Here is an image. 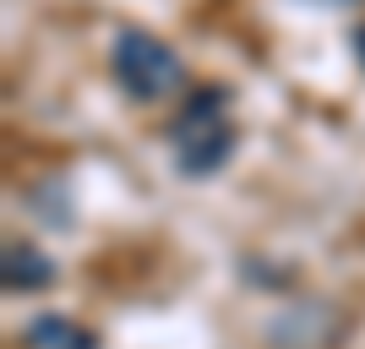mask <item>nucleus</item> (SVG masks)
<instances>
[{"instance_id": "1", "label": "nucleus", "mask_w": 365, "mask_h": 349, "mask_svg": "<svg viewBox=\"0 0 365 349\" xmlns=\"http://www.w3.org/2000/svg\"><path fill=\"white\" fill-rule=\"evenodd\" d=\"M224 104H229V93L207 88L202 98H191L185 115L175 121V158H180L185 175H213L229 153H235V126L218 121Z\"/></svg>"}, {"instance_id": "2", "label": "nucleus", "mask_w": 365, "mask_h": 349, "mask_svg": "<svg viewBox=\"0 0 365 349\" xmlns=\"http://www.w3.org/2000/svg\"><path fill=\"white\" fill-rule=\"evenodd\" d=\"M115 82H120L131 98H169V93L185 82V66L180 55L164 44V39H153V33H120L115 39Z\"/></svg>"}, {"instance_id": "3", "label": "nucleus", "mask_w": 365, "mask_h": 349, "mask_svg": "<svg viewBox=\"0 0 365 349\" xmlns=\"http://www.w3.org/2000/svg\"><path fill=\"white\" fill-rule=\"evenodd\" d=\"M55 284V262L33 246H6V289L11 295H38Z\"/></svg>"}, {"instance_id": "4", "label": "nucleus", "mask_w": 365, "mask_h": 349, "mask_svg": "<svg viewBox=\"0 0 365 349\" xmlns=\"http://www.w3.org/2000/svg\"><path fill=\"white\" fill-rule=\"evenodd\" d=\"M28 344L33 349H98V338H93L88 328L66 322V317H38L28 328Z\"/></svg>"}]
</instances>
